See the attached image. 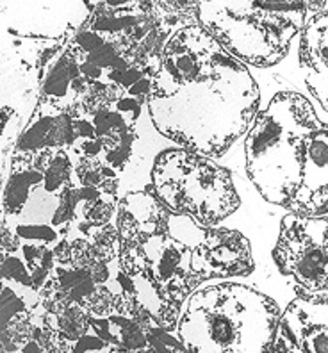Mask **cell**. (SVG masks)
Instances as JSON below:
<instances>
[{"instance_id": "obj_1", "label": "cell", "mask_w": 328, "mask_h": 353, "mask_svg": "<svg viewBox=\"0 0 328 353\" xmlns=\"http://www.w3.org/2000/svg\"><path fill=\"white\" fill-rule=\"evenodd\" d=\"M259 102L245 63L198 23L168 39L147 99L159 134L207 157L225 154L241 138L259 114Z\"/></svg>"}, {"instance_id": "obj_2", "label": "cell", "mask_w": 328, "mask_h": 353, "mask_svg": "<svg viewBox=\"0 0 328 353\" xmlns=\"http://www.w3.org/2000/svg\"><path fill=\"white\" fill-rule=\"evenodd\" d=\"M114 227L120 261L145 325L173 332L182 307L202 282L194 272V252L207 227L170 212L154 191H132L120 199Z\"/></svg>"}, {"instance_id": "obj_3", "label": "cell", "mask_w": 328, "mask_h": 353, "mask_svg": "<svg viewBox=\"0 0 328 353\" xmlns=\"http://www.w3.org/2000/svg\"><path fill=\"white\" fill-rule=\"evenodd\" d=\"M246 172L269 203L328 214V123L300 93H276L245 139Z\"/></svg>"}, {"instance_id": "obj_4", "label": "cell", "mask_w": 328, "mask_h": 353, "mask_svg": "<svg viewBox=\"0 0 328 353\" xmlns=\"http://www.w3.org/2000/svg\"><path fill=\"white\" fill-rule=\"evenodd\" d=\"M4 227L22 243L56 248L74 225V157L66 148L17 150L2 196Z\"/></svg>"}, {"instance_id": "obj_5", "label": "cell", "mask_w": 328, "mask_h": 353, "mask_svg": "<svg viewBox=\"0 0 328 353\" xmlns=\"http://www.w3.org/2000/svg\"><path fill=\"white\" fill-rule=\"evenodd\" d=\"M280 310L243 284L194 291L181 312L177 336L191 353H271Z\"/></svg>"}, {"instance_id": "obj_6", "label": "cell", "mask_w": 328, "mask_h": 353, "mask_svg": "<svg viewBox=\"0 0 328 353\" xmlns=\"http://www.w3.org/2000/svg\"><path fill=\"white\" fill-rule=\"evenodd\" d=\"M307 23L303 0H198V26L241 63H280Z\"/></svg>"}, {"instance_id": "obj_7", "label": "cell", "mask_w": 328, "mask_h": 353, "mask_svg": "<svg viewBox=\"0 0 328 353\" xmlns=\"http://www.w3.org/2000/svg\"><path fill=\"white\" fill-rule=\"evenodd\" d=\"M152 191L170 212L214 227L238 211L239 194L223 166L187 148L157 155L152 168Z\"/></svg>"}, {"instance_id": "obj_8", "label": "cell", "mask_w": 328, "mask_h": 353, "mask_svg": "<svg viewBox=\"0 0 328 353\" xmlns=\"http://www.w3.org/2000/svg\"><path fill=\"white\" fill-rule=\"evenodd\" d=\"M143 105L145 102L129 93L90 84L68 112L74 134L72 155L123 172L138 139L136 125Z\"/></svg>"}, {"instance_id": "obj_9", "label": "cell", "mask_w": 328, "mask_h": 353, "mask_svg": "<svg viewBox=\"0 0 328 353\" xmlns=\"http://www.w3.org/2000/svg\"><path fill=\"white\" fill-rule=\"evenodd\" d=\"M273 261L305 294L328 291V216H285Z\"/></svg>"}, {"instance_id": "obj_10", "label": "cell", "mask_w": 328, "mask_h": 353, "mask_svg": "<svg viewBox=\"0 0 328 353\" xmlns=\"http://www.w3.org/2000/svg\"><path fill=\"white\" fill-rule=\"evenodd\" d=\"M118 185V172L95 161L74 157V223L79 232L114 221L120 203Z\"/></svg>"}, {"instance_id": "obj_11", "label": "cell", "mask_w": 328, "mask_h": 353, "mask_svg": "<svg viewBox=\"0 0 328 353\" xmlns=\"http://www.w3.org/2000/svg\"><path fill=\"white\" fill-rule=\"evenodd\" d=\"M271 353H328V298H294L280 314Z\"/></svg>"}, {"instance_id": "obj_12", "label": "cell", "mask_w": 328, "mask_h": 353, "mask_svg": "<svg viewBox=\"0 0 328 353\" xmlns=\"http://www.w3.org/2000/svg\"><path fill=\"white\" fill-rule=\"evenodd\" d=\"M194 272L200 282L227 276H245L254 272L250 241L238 230L207 227L203 241L194 252Z\"/></svg>"}, {"instance_id": "obj_13", "label": "cell", "mask_w": 328, "mask_h": 353, "mask_svg": "<svg viewBox=\"0 0 328 353\" xmlns=\"http://www.w3.org/2000/svg\"><path fill=\"white\" fill-rule=\"evenodd\" d=\"M93 11L109 17L147 18L172 36L198 23V0H100Z\"/></svg>"}, {"instance_id": "obj_14", "label": "cell", "mask_w": 328, "mask_h": 353, "mask_svg": "<svg viewBox=\"0 0 328 353\" xmlns=\"http://www.w3.org/2000/svg\"><path fill=\"white\" fill-rule=\"evenodd\" d=\"M300 65L307 88L328 112V11L307 20L300 39Z\"/></svg>"}, {"instance_id": "obj_15", "label": "cell", "mask_w": 328, "mask_h": 353, "mask_svg": "<svg viewBox=\"0 0 328 353\" xmlns=\"http://www.w3.org/2000/svg\"><path fill=\"white\" fill-rule=\"evenodd\" d=\"M72 118L68 112L57 111L47 103L39 102L30 125L18 141L17 150L38 152L41 148H66L72 147Z\"/></svg>"}, {"instance_id": "obj_16", "label": "cell", "mask_w": 328, "mask_h": 353, "mask_svg": "<svg viewBox=\"0 0 328 353\" xmlns=\"http://www.w3.org/2000/svg\"><path fill=\"white\" fill-rule=\"evenodd\" d=\"M9 114H11V109H0V134L4 130L6 123H8Z\"/></svg>"}]
</instances>
